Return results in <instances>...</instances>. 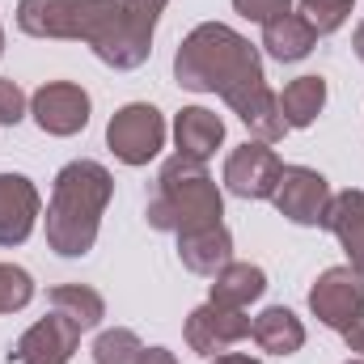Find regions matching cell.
<instances>
[{
  "label": "cell",
  "instance_id": "1",
  "mask_svg": "<svg viewBox=\"0 0 364 364\" xmlns=\"http://www.w3.org/2000/svg\"><path fill=\"white\" fill-rule=\"evenodd\" d=\"M174 81L191 93H220L255 140H284L288 123L279 114V93L267 85L263 55L225 21H203L182 38L174 55Z\"/></svg>",
  "mask_w": 364,
  "mask_h": 364
},
{
  "label": "cell",
  "instance_id": "2",
  "mask_svg": "<svg viewBox=\"0 0 364 364\" xmlns=\"http://www.w3.org/2000/svg\"><path fill=\"white\" fill-rule=\"evenodd\" d=\"M17 30L30 38L90 43L93 55L119 73H132L153 55V26L136 21L119 0H21Z\"/></svg>",
  "mask_w": 364,
  "mask_h": 364
},
{
  "label": "cell",
  "instance_id": "3",
  "mask_svg": "<svg viewBox=\"0 0 364 364\" xmlns=\"http://www.w3.org/2000/svg\"><path fill=\"white\" fill-rule=\"evenodd\" d=\"M110 195H114V178L102 161L81 157L55 174L51 203H47V246L60 259H85L93 250Z\"/></svg>",
  "mask_w": 364,
  "mask_h": 364
},
{
  "label": "cell",
  "instance_id": "4",
  "mask_svg": "<svg viewBox=\"0 0 364 364\" xmlns=\"http://www.w3.org/2000/svg\"><path fill=\"white\" fill-rule=\"evenodd\" d=\"M144 216L157 233H191V229H208V225H220L225 216V199H220V186L212 182L203 161H191V157H170L157 182H153V195L144 203Z\"/></svg>",
  "mask_w": 364,
  "mask_h": 364
},
{
  "label": "cell",
  "instance_id": "5",
  "mask_svg": "<svg viewBox=\"0 0 364 364\" xmlns=\"http://www.w3.org/2000/svg\"><path fill=\"white\" fill-rule=\"evenodd\" d=\"M106 149L123 166H149L166 149V114L153 102H127L106 123Z\"/></svg>",
  "mask_w": 364,
  "mask_h": 364
},
{
  "label": "cell",
  "instance_id": "6",
  "mask_svg": "<svg viewBox=\"0 0 364 364\" xmlns=\"http://www.w3.org/2000/svg\"><path fill=\"white\" fill-rule=\"evenodd\" d=\"M309 309L322 326L343 335L364 318V275L356 267H326L309 288Z\"/></svg>",
  "mask_w": 364,
  "mask_h": 364
},
{
  "label": "cell",
  "instance_id": "7",
  "mask_svg": "<svg viewBox=\"0 0 364 364\" xmlns=\"http://www.w3.org/2000/svg\"><path fill=\"white\" fill-rule=\"evenodd\" d=\"M272 203L279 208V216H288L292 225H322L326 220V208H331V182L322 178L318 170L309 166H284V174L275 182Z\"/></svg>",
  "mask_w": 364,
  "mask_h": 364
},
{
  "label": "cell",
  "instance_id": "8",
  "mask_svg": "<svg viewBox=\"0 0 364 364\" xmlns=\"http://www.w3.org/2000/svg\"><path fill=\"white\" fill-rule=\"evenodd\" d=\"M279 174H284V161L263 140H246L225 157V186L237 199H272Z\"/></svg>",
  "mask_w": 364,
  "mask_h": 364
},
{
  "label": "cell",
  "instance_id": "9",
  "mask_svg": "<svg viewBox=\"0 0 364 364\" xmlns=\"http://www.w3.org/2000/svg\"><path fill=\"white\" fill-rule=\"evenodd\" d=\"M90 110H93L90 93L77 81H47L30 97V114H34V123L47 136H77V132H85Z\"/></svg>",
  "mask_w": 364,
  "mask_h": 364
},
{
  "label": "cell",
  "instance_id": "10",
  "mask_svg": "<svg viewBox=\"0 0 364 364\" xmlns=\"http://www.w3.org/2000/svg\"><path fill=\"white\" fill-rule=\"evenodd\" d=\"M81 326L77 322H68L64 314H47V318H38L34 326H26L21 331V339L13 343V352H9V360L13 364H68L73 360V352H77V343H81Z\"/></svg>",
  "mask_w": 364,
  "mask_h": 364
},
{
  "label": "cell",
  "instance_id": "11",
  "mask_svg": "<svg viewBox=\"0 0 364 364\" xmlns=\"http://www.w3.org/2000/svg\"><path fill=\"white\" fill-rule=\"evenodd\" d=\"M182 335H186L191 352H199V356H225L233 343L250 339V318H246V309H225V305L208 301V305L191 309Z\"/></svg>",
  "mask_w": 364,
  "mask_h": 364
},
{
  "label": "cell",
  "instance_id": "12",
  "mask_svg": "<svg viewBox=\"0 0 364 364\" xmlns=\"http://www.w3.org/2000/svg\"><path fill=\"white\" fill-rule=\"evenodd\" d=\"M43 199L26 174H0V246H21L38 225Z\"/></svg>",
  "mask_w": 364,
  "mask_h": 364
},
{
  "label": "cell",
  "instance_id": "13",
  "mask_svg": "<svg viewBox=\"0 0 364 364\" xmlns=\"http://www.w3.org/2000/svg\"><path fill=\"white\" fill-rule=\"evenodd\" d=\"M178 259L191 275H216L225 263H233V233L220 225L178 233Z\"/></svg>",
  "mask_w": 364,
  "mask_h": 364
},
{
  "label": "cell",
  "instance_id": "14",
  "mask_svg": "<svg viewBox=\"0 0 364 364\" xmlns=\"http://www.w3.org/2000/svg\"><path fill=\"white\" fill-rule=\"evenodd\" d=\"M322 229H331L348 255V267H356L364 275V191H339L331 195L326 220Z\"/></svg>",
  "mask_w": 364,
  "mask_h": 364
},
{
  "label": "cell",
  "instance_id": "15",
  "mask_svg": "<svg viewBox=\"0 0 364 364\" xmlns=\"http://www.w3.org/2000/svg\"><path fill=\"white\" fill-rule=\"evenodd\" d=\"M174 144H178V157L208 161L225 144V119L212 114L208 106H182L174 119Z\"/></svg>",
  "mask_w": 364,
  "mask_h": 364
},
{
  "label": "cell",
  "instance_id": "16",
  "mask_svg": "<svg viewBox=\"0 0 364 364\" xmlns=\"http://www.w3.org/2000/svg\"><path fill=\"white\" fill-rule=\"evenodd\" d=\"M267 292V272L255 267V263H225L220 272L212 275V292L208 301L212 305H225V309H246L250 301H259Z\"/></svg>",
  "mask_w": 364,
  "mask_h": 364
},
{
  "label": "cell",
  "instance_id": "17",
  "mask_svg": "<svg viewBox=\"0 0 364 364\" xmlns=\"http://www.w3.org/2000/svg\"><path fill=\"white\" fill-rule=\"evenodd\" d=\"M250 339H255L263 352H272V356H292V352L305 348V322H301L292 309L272 305V309H263L259 318H250Z\"/></svg>",
  "mask_w": 364,
  "mask_h": 364
},
{
  "label": "cell",
  "instance_id": "18",
  "mask_svg": "<svg viewBox=\"0 0 364 364\" xmlns=\"http://www.w3.org/2000/svg\"><path fill=\"white\" fill-rule=\"evenodd\" d=\"M263 47L279 64H296V60H305L318 47V34H314V26L301 13H284L272 26H263Z\"/></svg>",
  "mask_w": 364,
  "mask_h": 364
},
{
  "label": "cell",
  "instance_id": "19",
  "mask_svg": "<svg viewBox=\"0 0 364 364\" xmlns=\"http://www.w3.org/2000/svg\"><path fill=\"white\" fill-rule=\"evenodd\" d=\"M322 106H326V81L322 77H296L279 93V114H284L288 132L314 127V119L322 114Z\"/></svg>",
  "mask_w": 364,
  "mask_h": 364
},
{
  "label": "cell",
  "instance_id": "20",
  "mask_svg": "<svg viewBox=\"0 0 364 364\" xmlns=\"http://www.w3.org/2000/svg\"><path fill=\"white\" fill-rule=\"evenodd\" d=\"M47 305L55 314H64L68 322H77L81 331L102 326V318H106V301H102V292L90 288V284H55L47 292Z\"/></svg>",
  "mask_w": 364,
  "mask_h": 364
},
{
  "label": "cell",
  "instance_id": "21",
  "mask_svg": "<svg viewBox=\"0 0 364 364\" xmlns=\"http://www.w3.org/2000/svg\"><path fill=\"white\" fill-rule=\"evenodd\" d=\"M140 352H144V343L127 326H110L93 339V364H136Z\"/></svg>",
  "mask_w": 364,
  "mask_h": 364
},
{
  "label": "cell",
  "instance_id": "22",
  "mask_svg": "<svg viewBox=\"0 0 364 364\" xmlns=\"http://www.w3.org/2000/svg\"><path fill=\"white\" fill-rule=\"evenodd\" d=\"M352 4L356 0H301V17L314 26V34L322 38V34H335L343 21H348V13H352Z\"/></svg>",
  "mask_w": 364,
  "mask_h": 364
},
{
  "label": "cell",
  "instance_id": "23",
  "mask_svg": "<svg viewBox=\"0 0 364 364\" xmlns=\"http://www.w3.org/2000/svg\"><path fill=\"white\" fill-rule=\"evenodd\" d=\"M34 301V279L26 267L0 263V314H17Z\"/></svg>",
  "mask_w": 364,
  "mask_h": 364
},
{
  "label": "cell",
  "instance_id": "24",
  "mask_svg": "<svg viewBox=\"0 0 364 364\" xmlns=\"http://www.w3.org/2000/svg\"><path fill=\"white\" fill-rule=\"evenodd\" d=\"M26 106H30V97L21 93V85L0 77V127H17L26 119Z\"/></svg>",
  "mask_w": 364,
  "mask_h": 364
},
{
  "label": "cell",
  "instance_id": "25",
  "mask_svg": "<svg viewBox=\"0 0 364 364\" xmlns=\"http://www.w3.org/2000/svg\"><path fill=\"white\" fill-rule=\"evenodd\" d=\"M233 9L246 17V21H259V26H272L275 17L292 13V0H233Z\"/></svg>",
  "mask_w": 364,
  "mask_h": 364
},
{
  "label": "cell",
  "instance_id": "26",
  "mask_svg": "<svg viewBox=\"0 0 364 364\" xmlns=\"http://www.w3.org/2000/svg\"><path fill=\"white\" fill-rule=\"evenodd\" d=\"M119 4H123L136 21H144V26H153V30H157V17L166 13V4H170V0H119Z\"/></svg>",
  "mask_w": 364,
  "mask_h": 364
},
{
  "label": "cell",
  "instance_id": "27",
  "mask_svg": "<svg viewBox=\"0 0 364 364\" xmlns=\"http://www.w3.org/2000/svg\"><path fill=\"white\" fill-rule=\"evenodd\" d=\"M343 343H348V352L364 356V318H360V322H352V326L343 331Z\"/></svg>",
  "mask_w": 364,
  "mask_h": 364
},
{
  "label": "cell",
  "instance_id": "28",
  "mask_svg": "<svg viewBox=\"0 0 364 364\" xmlns=\"http://www.w3.org/2000/svg\"><path fill=\"white\" fill-rule=\"evenodd\" d=\"M136 364H178V356H174L170 348H144Z\"/></svg>",
  "mask_w": 364,
  "mask_h": 364
},
{
  "label": "cell",
  "instance_id": "29",
  "mask_svg": "<svg viewBox=\"0 0 364 364\" xmlns=\"http://www.w3.org/2000/svg\"><path fill=\"white\" fill-rule=\"evenodd\" d=\"M212 364H263V360H255V356H246V352H225V356H216Z\"/></svg>",
  "mask_w": 364,
  "mask_h": 364
},
{
  "label": "cell",
  "instance_id": "30",
  "mask_svg": "<svg viewBox=\"0 0 364 364\" xmlns=\"http://www.w3.org/2000/svg\"><path fill=\"white\" fill-rule=\"evenodd\" d=\"M352 47H356V55L364 60V21L356 26V34H352Z\"/></svg>",
  "mask_w": 364,
  "mask_h": 364
},
{
  "label": "cell",
  "instance_id": "31",
  "mask_svg": "<svg viewBox=\"0 0 364 364\" xmlns=\"http://www.w3.org/2000/svg\"><path fill=\"white\" fill-rule=\"evenodd\" d=\"M0 55H4V30H0Z\"/></svg>",
  "mask_w": 364,
  "mask_h": 364
},
{
  "label": "cell",
  "instance_id": "32",
  "mask_svg": "<svg viewBox=\"0 0 364 364\" xmlns=\"http://www.w3.org/2000/svg\"><path fill=\"white\" fill-rule=\"evenodd\" d=\"M348 364H364V360H348Z\"/></svg>",
  "mask_w": 364,
  "mask_h": 364
}]
</instances>
